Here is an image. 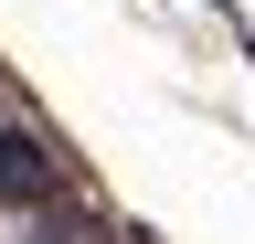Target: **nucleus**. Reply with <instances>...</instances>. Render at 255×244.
I'll use <instances>...</instances> for the list:
<instances>
[{"mask_svg": "<svg viewBox=\"0 0 255 244\" xmlns=\"http://www.w3.org/2000/svg\"><path fill=\"white\" fill-rule=\"evenodd\" d=\"M0 212L32 234V244H96L107 234V212L85 202L75 160H64V138H43L32 117H11L0 128Z\"/></svg>", "mask_w": 255, "mask_h": 244, "instance_id": "obj_1", "label": "nucleus"}]
</instances>
